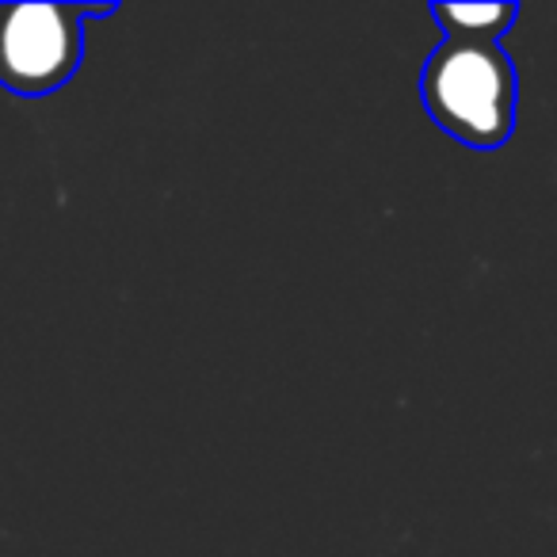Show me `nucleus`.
Returning a JSON list of instances; mask_svg holds the SVG:
<instances>
[{"label":"nucleus","instance_id":"1","mask_svg":"<svg viewBox=\"0 0 557 557\" xmlns=\"http://www.w3.org/2000/svg\"><path fill=\"white\" fill-rule=\"evenodd\" d=\"M432 119L470 146H504L516 123V70L496 42L447 39L424 70Z\"/></svg>","mask_w":557,"mask_h":557},{"label":"nucleus","instance_id":"2","mask_svg":"<svg viewBox=\"0 0 557 557\" xmlns=\"http://www.w3.org/2000/svg\"><path fill=\"white\" fill-rule=\"evenodd\" d=\"M115 4H0V85L47 96L70 81L85 54V16H111Z\"/></svg>","mask_w":557,"mask_h":557},{"label":"nucleus","instance_id":"3","mask_svg":"<svg viewBox=\"0 0 557 557\" xmlns=\"http://www.w3.org/2000/svg\"><path fill=\"white\" fill-rule=\"evenodd\" d=\"M516 12V4H432V16L447 27V39L470 42H496Z\"/></svg>","mask_w":557,"mask_h":557}]
</instances>
